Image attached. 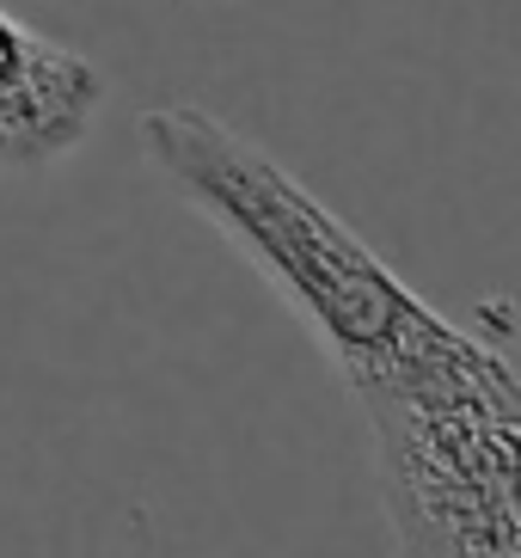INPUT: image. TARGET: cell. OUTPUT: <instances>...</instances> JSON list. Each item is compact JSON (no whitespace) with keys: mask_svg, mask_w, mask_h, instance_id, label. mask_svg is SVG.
<instances>
[{"mask_svg":"<svg viewBox=\"0 0 521 558\" xmlns=\"http://www.w3.org/2000/svg\"><path fill=\"white\" fill-rule=\"evenodd\" d=\"M105 74L0 7V172H44L93 135Z\"/></svg>","mask_w":521,"mask_h":558,"instance_id":"obj_3","label":"cell"},{"mask_svg":"<svg viewBox=\"0 0 521 558\" xmlns=\"http://www.w3.org/2000/svg\"><path fill=\"white\" fill-rule=\"evenodd\" d=\"M135 135L147 166L277 289L343 380L399 362L448 319L277 154H264L215 111L154 105L142 111Z\"/></svg>","mask_w":521,"mask_h":558,"instance_id":"obj_2","label":"cell"},{"mask_svg":"<svg viewBox=\"0 0 521 558\" xmlns=\"http://www.w3.org/2000/svg\"><path fill=\"white\" fill-rule=\"evenodd\" d=\"M368 424V473L399 553L521 558V375L516 313L485 301L417 350L350 380Z\"/></svg>","mask_w":521,"mask_h":558,"instance_id":"obj_1","label":"cell"}]
</instances>
